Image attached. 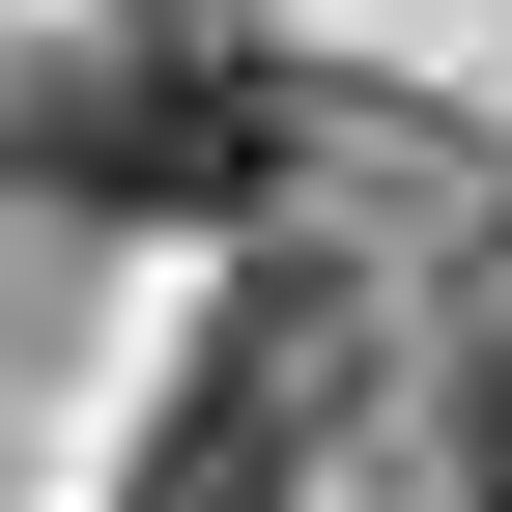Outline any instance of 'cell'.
<instances>
[{
    "instance_id": "6da1fadb",
    "label": "cell",
    "mask_w": 512,
    "mask_h": 512,
    "mask_svg": "<svg viewBox=\"0 0 512 512\" xmlns=\"http://www.w3.org/2000/svg\"><path fill=\"white\" fill-rule=\"evenodd\" d=\"M29 171L114 228H228L256 171H285V57L228 29V0H114V29L29 57Z\"/></svg>"
},
{
    "instance_id": "7a4b0ae2",
    "label": "cell",
    "mask_w": 512,
    "mask_h": 512,
    "mask_svg": "<svg viewBox=\"0 0 512 512\" xmlns=\"http://www.w3.org/2000/svg\"><path fill=\"white\" fill-rule=\"evenodd\" d=\"M456 456H484V512H512V313H484V399H456Z\"/></svg>"
}]
</instances>
